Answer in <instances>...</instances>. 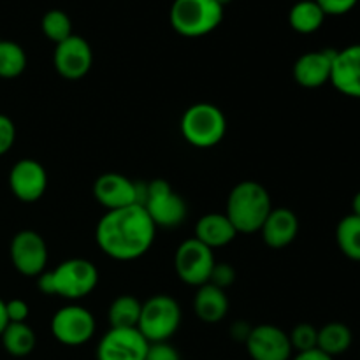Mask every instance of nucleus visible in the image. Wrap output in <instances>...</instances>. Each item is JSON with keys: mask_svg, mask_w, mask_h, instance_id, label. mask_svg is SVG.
Here are the masks:
<instances>
[{"mask_svg": "<svg viewBox=\"0 0 360 360\" xmlns=\"http://www.w3.org/2000/svg\"><path fill=\"white\" fill-rule=\"evenodd\" d=\"M157 227L141 204L105 211L95 229L102 252L120 262L141 259L153 246Z\"/></svg>", "mask_w": 360, "mask_h": 360, "instance_id": "obj_1", "label": "nucleus"}, {"mask_svg": "<svg viewBox=\"0 0 360 360\" xmlns=\"http://www.w3.org/2000/svg\"><path fill=\"white\" fill-rule=\"evenodd\" d=\"M271 210L273 202L266 186L259 181L246 179L231 190L225 214L238 234H255L260 232Z\"/></svg>", "mask_w": 360, "mask_h": 360, "instance_id": "obj_2", "label": "nucleus"}, {"mask_svg": "<svg viewBox=\"0 0 360 360\" xmlns=\"http://www.w3.org/2000/svg\"><path fill=\"white\" fill-rule=\"evenodd\" d=\"M98 271L90 260L69 259L53 271L39 276L37 287L46 295H58L67 301H79L97 288Z\"/></svg>", "mask_w": 360, "mask_h": 360, "instance_id": "obj_3", "label": "nucleus"}, {"mask_svg": "<svg viewBox=\"0 0 360 360\" xmlns=\"http://www.w3.org/2000/svg\"><path fill=\"white\" fill-rule=\"evenodd\" d=\"M179 130L186 143L207 150L224 141L227 134V118L218 105L197 102L183 112Z\"/></svg>", "mask_w": 360, "mask_h": 360, "instance_id": "obj_4", "label": "nucleus"}, {"mask_svg": "<svg viewBox=\"0 0 360 360\" xmlns=\"http://www.w3.org/2000/svg\"><path fill=\"white\" fill-rule=\"evenodd\" d=\"M171 27L183 37H204L224 21V7L214 0H174L169 13Z\"/></svg>", "mask_w": 360, "mask_h": 360, "instance_id": "obj_5", "label": "nucleus"}, {"mask_svg": "<svg viewBox=\"0 0 360 360\" xmlns=\"http://www.w3.org/2000/svg\"><path fill=\"white\" fill-rule=\"evenodd\" d=\"M181 326V308L171 295L157 294L141 306L137 330L146 338L148 343L169 341Z\"/></svg>", "mask_w": 360, "mask_h": 360, "instance_id": "obj_6", "label": "nucleus"}, {"mask_svg": "<svg viewBox=\"0 0 360 360\" xmlns=\"http://www.w3.org/2000/svg\"><path fill=\"white\" fill-rule=\"evenodd\" d=\"M141 206L150 214L155 227L174 229L186 220V202L174 192L165 179H153L146 185L141 199Z\"/></svg>", "mask_w": 360, "mask_h": 360, "instance_id": "obj_7", "label": "nucleus"}, {"mask_svg": "<svg viewBox=\"0 0 360 360\" xmlns=\"http://www.w3.org/2000/svg\"><path fill=\"white\" fill-rule=\"evenodd\" d=\"M217 264L213 250L195 238H190L178 246L174 253V269L179 280L190 287L210 283L211 273Z\"/></svg>", "mask_w": 360, "mask_h": 360, "instance_id": "obj_8", "label": "nucleus"}, {"mask_svg": "<svg viewBox=\"0 0 360 360\" xmlns=\"http://www.w3.org/2000/svg\"><path fill=\"white\" fill-rule=\"evenodd\" d=\"M95 319L86 308L69 304L58 309L51 319V333L58 343L65 347H81L94 338Z\"/></svg>", "mask_w": 360, "mask_h": 360, "instance_id": "obj_9", "label": "nucleus"}, {"mask_svg": "<svg viewBox=\"0 0 360 360\" xmlns=\"http://www.w3.org/2000/svg\"><path fill=\"white\" fill-rule=\"evenodd\" d=\"M14 269L28 278H39L48 266V246L44 238L35 231H20L9 246Z\"/></svg>", "mask_w": 360, "mask_h": 360, "instance_id": "obj_10", "label": "nucleus"}, {"mask_svg": "<svg viewBox=\"0 0 360 360\" xmlns=\"http://www.w3.org/2000/svg\"><path fill=\"white\" fill-rule=\"evenodd\" d=\"M53 63H55L56 72L65 79H81L90 72L94 65V51L86 39L72 34L65 41L55 44Z\"/></svg>", "mask_w": 360, "mask_h": 360, "instance_id": "obj_11", "label": "nucleus"}, {"mask_svg": "<svg viewBox=\"0 0 360 360\" xmlns=\"http://www.w3.org/2000/svg\"><path fill=\"white\" fill-rule=\"evenodd\" d=\"M150 343L136 329L111 327L97 347V360H144Z\"/></svg>", "mask_w": 360, "mask_h": 360, "instance_id": "obj_12", "label": "nucleus"}, {"mask_svg": "<svg viewBox=\"0 0 360 360\" xmlns=\"http://www.w3.org/2000/svg\"><path fill=\"white\" fill-rule=\"evenodd\" d=\"M245 345L253 360H290L294 352L288 334L273 323L252 327Z\"/></svg>", "mask_w": 360, "mask_h": 360, "instance_id": "obj_13", "label": "nucleus"}, {"mask_svg": "<svg viewBox=\"0 0 360 360\" xmlns=\"http://www.w3.org/2000/svg\"><path fill=\"white\" fill-rule=\"evenodd\" d=\"M94 197L108 211L141 204L143 192L139 185L120 172H105L94 183Z\"/></svg>", "mask_w": 360, "mask_h": 360, "instance_id": "obj_14", "label": "nucleus"}, {"mask_svg": "<svg viewBox=\"0 0 360 360\" xmlns=\"http://www.w3.org/2000/svg\"><path fill=\"white\" fill-rule=\"evenodd\" d=\"M9 188L21 202H35L48 188V172L34 158L18 160L9 172Z\"/></svg>", "mask_w": 360, "mask_h": 360, "instance_id": "obj_15", "label": "nucleus"}, {"mask_svg": "<svg viewBox=\"0 0 360 360\" xmlns=\"http://www.w3.org/2000/svg\"><path fill=\"white\" fill-rule=\"evenodd\" d=\"M334 56L336 49H319L299 56L292 69L295 83L308 90H315L326 83H330Z\"/></svg>", "mask_w": 360, "mask_h": 360, "instance_id": "obj_16", "label": "nucleus"}, {"mask_svg": "<svg viewBox=\"0 0 360 360\" xmlns=\"http://www.w3.org/2000/svg\"><path fill=\"white\" fill-rule=\"evenodd\" d=\"M330 84L347 97L360 98V44L336 51Z\"/></svg>", "mask_w": 360, "mask_h": 360, "instance_id": "obj_17", "label": "nucleus"}, {"mask_svg": "<svg viewBox=\"0 0 360 360\" xmlns=\"http://www.w3.org/2000/svg\"><path fill=\"white\" fill-rule=\"evenodd\" d=\"M297 232L299 220L294 211L288 207H273L260 229L264 243L273 250L287 248L297 238Z\"/></svg>", "mask_w": 360, "mask_h": 360, "instance_id": "obj_18", "label": "nucleus"}, {"mask_svg": "<svg viewBox=\"0 0 360 360\" xmlns=\"http://www.w3.org/2000/svg\"><path fill=\"white\" fill-rule=\"evenodd\" d=\"M236 236L238 232L225 213H207L195 224V239L211 250L231 245Z\"/></svg>", "mask_w": 360, "mask_h": 360, "instance_id": "obj_19", "label": "nucleus"}, {"mask_svg": "<svg viewBox=\"0 0 360 360\" xmlns=\"http://www.w3.org/2000/svg\"><path fill=\"white\" fill-rule=\"evenodd\" d=\"M193 309L204 323H218L227 316L229 297L225 290L206 283L197 288V294L193 297Z\"/></svg>", "mask_w": 360, "mask_h": 360, "instance_id": "obj_20", "label": "nucleus"}, {"mask_svg": "<svg viewBox=\"0 0 360 360\" xmlns=\"http://www.w3.org/2000/svg\"><path fill=\"white\" fill-rule=\"evenodd\" d=\"M4 350L13 357H27L37 345L34 329L27 322H9L0 336Z\"/></svg>", "mask_w": 360, "mask_h": 360, "instance_id": "obj_21", "label": "nucleus"}, {"mask_svg": "<svg viewBox=\"0 0 360 360\" xmlns=\"http://www.w3.org/2000/svg\"><path fill=\"white\" fill-rule=\"evenodd\" d=\"M326 18V13L315 0H301L292 6L290 13H288V23H290L292 30H295L297 34L309 35L322 28Z\"/></svg>", "mask_w": 360, "mask_h": 360, "instance_id": "obj_22", "label": "nucleus"}, {"mask_svg": "<svg viewBox=\"0 0 360 360\" xmlns=\"http://www.w3.org/2000/svg\"><path fill=\"white\" fill-rule=\"evenodd\" d=\"M354 341V334H352L350 327L343 322H329L319 329V341H316V348L327 354L329 357H338L348 352Z\"/></svg>", "mask_w": 360, "mask_h": 360, "instance_id": "obj_23", "label": "nucleus"}, {"mask_svg": "<svg viewBox=\"0 0 360 360\" xmlns=\"http://www.w3.org/2000/svg\"><path fill=\"white\" fill-rule=\"evenodd\" d=\"M141 306L143 302L134 295H120L111 302L108 309V319L111 327L118 329H136L139 323Z\"/></svg>", "mask_w": 360, "mask_h": 360, "instance_id": "obj_24", "label": "nucleus"}, {"mask_svg": "<svg viewBox=\"0 0 360 360\" xmlns=\"http://www.w3.org/2000/svg\"><path fill=\"white\" fill-rule=\"evenodd\" d=\"M336 241L341 253L350 260L360 262V218L348 214L338 224Z\"/></svg>", "mask_w": 360, "mask_h": 360, "instance_id": "obj_25", "label": "nucleus"}, {"mask_svg": "<svg viewBox=\"0 0 360 360\" xmlns=\"http://www.w3.org/2000/svg\"><path fill=\"white\" fill-rule=\"evenodd\" d=\"M27 69V53L18 42L0 41V79H14Z\"/></svg>", "mask_w": 360, "mask_h": 360, "instance_id": "obj_26", "label": "nucleus"}, {"mask_svg": "<svg viewBox=\"0 0 360 360\" xmlns=\"http://www.w3.org/2000/svg\"><path fill=\"white\" fill-rule=\"evenodd\" d=\"M42 34L49 39L51 42L58 44V42L65 41L67 37L72 35V21H70L69 14L63 13L60 9H51L42 16L41 21Z\"/></svg>", "mask_w": 360, "mask_h": 360, "instance_id": "obj_27", "label": "nucleus"}, {"mask_svg": "<svg viewBox=\"0 0 360 360\" xmlns=\"http://www.w3.org/2000/svg\"><path fill=\"white\" fill-rule=\"evenodd\" d=\"M288 340H290L292 350H295L297 354L308 350H315L316 341H319V329L313 327L311 323H299L292 329V333L288 334Z\"/></svg>", "mask_w": 360, "mask_h": 360, "instance_id": "obj_28", "label": "nucleus"}, {"mask_svg": "<svg viewBox=\"0 0 360 360\" xmlns=\"http://www.w3.org/2000/svg\"><path fill=\"white\" fill-rule=\"evenodd\" d=\"M234 281H236V271L231 264H225V262L214 264L213 273H211V278H210L211 285H214V287L225 290V288L231 287Z\"/></svg>", "mask_w": 360, "mask_h": 360, "instance_id": "obj_29", "label": "nucleus"}, {"mask_svg": "<svg viewBox=\"0 0 360 360\" xmlns=\"http://www.w3.org/2000/svg\"><path fill=\"white\" fill-rule=\"evenodd\" d=\"M16 141V127L14 122L6 115H0V157L6 155Z\"/></svg>", "mask_w": 360, "mask_h": 360, "instance_id": "obj_30", "label": "nucleus"}, {"mask_svg": "<svg viewBox=\"0 0 360 360\" xmlns=\"http://www.w3.org/2000/svg\"><path fill=\"white\" fill-rule=\"evenodd\" d=\"M144 360H181V355L169 341H164V343H150Z\"/></svg>", "mask_w": 360, "mask_h": 360, "instance_id": "obj_31", "label": "nucleus"}, {"mask_svg": "<svg viewBox=\"0 0 360 360\" xmlns=\"http://www.w3.org/2000/svg\"><path fill=\"white\" fill-rule=\"evenodd\" d=\"M315 2L322 7L326 16H343L357 6L359 0H315Z\"/></svg>", "mask_w": 360, "mask_h": 360, "instance_id": "obj_32", "label": "nucleus"}, {"mask_svg": "<svg viewBox=\"0 0 360 360\" xmlns=\"http://www.w3.org/2000/svg\"><path fill=\"white\" fill-rule=\"evenodd\" d=\"M6 313L9 322H27L30 308L23 299H11L6 302Z\"/></svg>", "mask_w": 360, "mask_h": 360, "instance_id": "obj_33", "label": "nucleus"}, {"mask_svg": "<svg viewBox=\"0 0 360 360\" xmlns=\"http://www.w3.org/2000/svg\"><path fill=\"white\" fill-rule=\"evenodd\" d=\"M292 360H334V359L329 357L327 354H323V352L319 350V348H315V350L301 352V354L295 355Z\"/></svg>", "mask_w": 360, "mask_h": 360, "instance_id": "obj_34", "label": "nucleus"}, {"mask_svg": "<svg viewBox=\"0 0 360 360\" xmlns=\"http://www.w3.org/2000/svg\"><path fill=\"white\" fill-rule=\"evenodd\" d=\"M7 323H9V320H7V313H6V301H4V299H0V336H2L4 329L7 327Z\"/></svg>", "mask_w": 360, "mask_h": 360, "instance_id": "obj_35", "label": "nucleus"}, {"mask_svg": "<svg viewBox=\"0 0 360 360\" xmlns=\"http://www.w3.org/2000/svg\"><path fill=\"white\" fill-rule=\"evenodd\" d=\"M352 214L360 218V190L354 195V200H352Z\"/></svg>", "mask_w": 360, "mask_h": 360, "instance_id": "obj_36", "label": "nucleus"}, {"mask_svg": "<svg viewBox=\"0 0 360 360\" xmlns=\"http://www.w3.org/2000/svg\"><path fill=\"white\" fill-rule=\"evenodd\" d=\"M214 2H217V4H218V6L225 7V6H227V4H231V2H232V0H214Z\"/></svg>", "mask_w": 360, "mask_h": 360, "instance_id": "obj_37", "label": "nucleus"}]
</instances>
